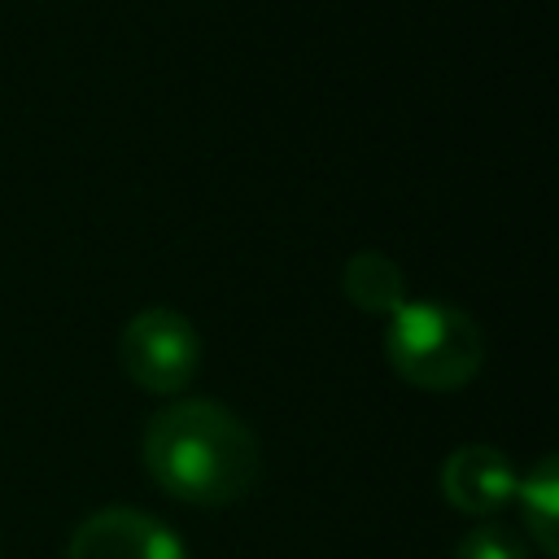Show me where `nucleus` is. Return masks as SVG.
I'll list each match as a JSON object with an SVG mask.
<instances>
[{"label": "nucleus", "mask_w": 559, "mask_h": 559, "mask_svg": "<svg viewBox=\"0 0 559 559\" xmlns=\"http://www.w3.org/2000/svg\"><path fill=\"white\" fill-rule=\"evenodd\" d=\"M454 559H528V546L502 524H476L454 546Z\"/></svg>", "instance_id": "obj_8"}, {"label": "nucleus", "mask_w": 559, "mask_h": 559, "mask_svg": "<svg viewBox=\"0 0 559 559\" xmlns=\"http://www.w3.org/2000/svg\"><path fill=\"white\" fill-rule=\"evenodd\" d=\"M441 498L463 515H493L515 498V467L502 450L467 441L441 463Z\"/></svg>", "instance_id": "obj_5"}, {"label": "nucleus", "mask_w": 559, "mask_h": 559, "mask_svg": "<svg viewBox=\"0 0 559 559\" xmlns=\"http://www.w3.org/2000/svg\"><path fill=\"white\" fill-rule=\"evenodd\" d=\"M384 358L406 384L428 393H450L476 380L485 362V332L459 306L406 301L397 314H389Z\"/></svg>", "instance_id": "obj_2"}, {"label": "nucleus", "mask_w": 559, "mask_h": 559, "mask_svg": "<svg viewBox=\"0 0 559 559\" xmlns=\"http://www.w3.org/2000/svg\"><path fill=\"white\" fill-rule=\"evenodd\" d=\"M118 362L131 384L157 397H175L201 367V336L188 314L170 306H148L127 319L118 336Z\"/></svg>", "instance_id": "obj_3"}, {"label": "nucleus", "mask_w": 559, "mask_h": 559, "mask_svg": "<svg viewBox=\"0 0 559 559\" xmlns=\"http://www.w3.org/2000/svg\"><path fill=\"white\" fill-rule=\"evenodd\" d=\"M66 559H188L175 528L135 507H100L66 542Z\"/></svg>", "instance_id": "obj_4"}, {"label": "nucleus", "mask_w": 559, "mask_h": 559, "mask_svg": "<svg viewBox=\"0 0 559 559\" xmlns=\"http://www.w3.org/2000/svg\"><path fill=\"white\" fill-rule=\"evenodd\" d=\"M341 293L362 314H397L411 301L402 266L380 249H362L341 266Z\"/></svg>", "instance_id": "obj_6"}, {"label": "nucleus", "mask_w": 559, "mask_h": 559, "mask_svg": "<svg viewBox=\"0 0 559 559\" xmlns=\"http://www.w3.org/2000/svg\"><path fill=\"white\" fill-rule=\"evenodd\" d=\"M515 502L537 550L546 559H559V463L550 454L524 480H515Z\"/></svg>", "instance_id": "obj_7"}, {"label": "nucleus", "mask_w": 559, "mask_h": 559, "mask_svg": "<svg viewBox=\"0 0 559 559\" xmlns=\"http://www.w3.org/2000/svg\"><path fill=\"white\" fill-rule=\"evenodd\" d=\"M148 480L188 507H231L262 472V450L249 424L214 397L166 402L140 437Z\"/></svg>", "instance_id": "obj_1"}]
</instances>
